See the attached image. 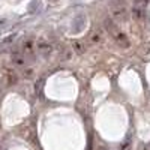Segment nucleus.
I'll list each match as a JSON object with an SVG mask.
<instances>
[{"instance_id": "nucleus-1", "label": "nucleus", "mask_w": 150, "mask_h": 150, "mask_svg": "<svg viewBox=\"0 0 150 150\" xmlns=\"http://www.w3.org/2000/svg\"><path fill=\"white\" fill-rule=\"evenodd\" d=\"M105 29H107L108 35L111 36V39L114 41V44H117L120 48L126 50V48L131 47L129 38L126 36V33H125V32H122V29L117 27V24L114 23V20L107 18V20H105Z\"/></svg>"}, {"instance_id": "nucleus-2", "label": "nucleus", "mask_w": 150, "mask_h": 150, "mask_svg": "<svg viewBox=\"0 0 150 150\" xmlns=\"http://www.w3.org/2000/svg\"><path fill=\"white\" fill-rule=\"evenodd\" d=\"M110 15L114 21H126L129 11H128V5L125 0H112L110 3Z\"/></svg>"}, {"instance_id": "nucleus-3", "label": "nucleus", "mask_w": 150, "mask_h": 150, "mask_svg": "<svg viewBox=\"0 0 150 150\" xmlns=\"http://www.w3.org/2000/svg\"><path fill=\"white\" fill-rule=\"evenodd\" d=\"M36 51H38V54L42 56V57H50V56L53 54L54 48H53V44L51 42H48L45 39H39V41L36 42Z\"/></svg>"}, {"instance_id": "nucleus-4", "label": "nucleus", "mask_w": 150, "mask_h": 150, "mask_svg": "<svg viewBox=\"0 0 150 150\" xmlns=\"http://www.w3.org/2000/svg\"><path fill=\"white\" fill-rule=\"evenodd\" d=\"M35 48H36V42H33V39H30V38L24 39L21 44V51L30 62L33 60V56H35Z\"/></svg>"}, {"instance_id": "nucleus-5", "label": "nucleus", "mask_w": 150, "mask_h": 150, "mask_svg": "<svg viewBox=\"0 0 150 150\" xmlns=\"http://www.w3.org/2000/svg\"><path fill=\"white\" fill-rule=\"evenodd\" d=\"M11 60H12V63H14L17 68H26V65L29 63V59L24 56L23 51H14L11 56Z\"/></svg>"}, {"instance_id": "nucleus-6", "label": "nucleus", "mask_w": 150, "mask_h": 150, "mask_svg": "<svg viewBox=\"0 0 150 150\" xmlns=\"http://www.w3.org/2000/svg\"><path fill=\"white\" fill-rule=\"evenodd\" d=\"M84 27H86V15L80 14V15H77L74 18L71 30H72V33H80V32L84 30Z\"/></svg>"}, {"instance_id": "nucleus-7", "label": "nucleus", "mask_w": 150, "mask_h": 150, "mask_svg": "<svg viewBox=\"0 0 150 150\" xmlns=\"http://www.w3.org/2000/svg\"><path fill=\"white\" fill-rule=\"evenodd\" d=\"M144 15H146V8L134 5V8H132V18L137 20V21H141V20H144Z\"/></svg>"}, {"instance_id": "nucleus-8", "label": "nucleus", "mask_w": 150, "mask_h": 150, "mask_svg": "<svg viewBox=\"0 0 150 150\" xmlns=\"http://www.w3.org/2000/svg\"><path fill=\"white\" fill-rule=\"evenodd\" d=\"M27 11H29V14H36V12H39L41 11V0H32Z\"/></svg>"}, {"instance_id": "nucleus-9", "label": "nucleus", "mask_w": 150, "mask_h": 150, "mask_svg": "<svg viewBox=\"0 0 150 150\" xmlns=\"http://www.w3.org/2000/svg\"><path fill=\"white\" fill-rule=\"evenodd\" d=\"M72 48H74L75 54H83V53L86 51V47H84V44H83L81 41H77V42H74Z\"/></svg>"}, {"instance_id": "nucleus-10", "label": "nucleus", "mask_w": 150, "mask_h": 150, "mask_svg": "<svg viewBox=\"0 0 150 150\" xmlns=\"http://www.w3.org/2000/svg\"><path fill=\"white\" fill-rule=\"evenodd\" d=\"M101 41H102L101 33H99V32H95V33L92 35V42H93V44H99Z\"/></svg>"}, {"instance_id": "nucleus-11", "label": "nucleus", "mask_w": 150, "mask_h": 150, "mask_svg": "<svg viewBox=\"0 0 150 150\" xmlns=\"http://www.w3.org/2000/svg\"><path fill=\"white\" fill-rule=\"evenodd\" d=\"M134 5H137V6H141V8H147V5H149V0H134Z\"/></svg>"}, {"instance_id": "nucleus-12", "label": "nucleus", "mask_w": 150, "mask_h": 150, "mask_svg": "<svg viewBox=\"0 0 150 150\" xmlns=\"http://www.w3.org/2000/svg\"><path fill=\"white\" fill-rule=\"evenodd\" d=\"M48 2H50V3H59L60 0H48Z\"/></svg>"}, {"instance_id": "nucleus-13", "label": "nucleus", "mask_w": 150, "mask_h": 150, "mask_svg": "<svg viewBox=\"0 0 150 150\" xmlns=\"http://www.w3.org/2000/svg\"><path fill=\"white\" fill-rule=\"evenodd\" d=\"M98 150H108V149H107V147H99Z\"/></svg>"}, {"instance_id": "nucleus-14", "label": "nucleus", "mask_w": 150, "mask_h": 150, "mask_svg": "<svg viewBox=\"0 0 150 150\" xmlns=\"http://www.w3.org/2000/svg\"><path fill=\"white\" fill-rule=\"evenodd\" d=\"M0 89H2V80H0Z\"/></svg>"}]
</instances>
